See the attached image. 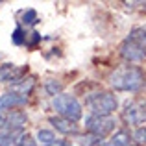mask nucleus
<instances>
[{"instance_id":"1","label":"nucleus","mask_w":146,"mask_h":146,"mask_svg":"<svg viewBox=\"0 0 146 146\" xmlns=\"http://www.w3.org/2000/svg\"><path fill=\"white\" fill-rule=\"evenodd\" d=\"M109 85L120 93H139L146 87V74L137 65H124L109 74Z\"/></svg>"},{"instance_id":"2","label":"nucleus","mask_w":146,"mask_h":146,"mask_svg":"<svg viewBox=\"0 0 146 146\" xmlns=\"http://www.w3.org/2000/svg\"><path fill=\"white\" fill-rule=\"evenodd\" d=\"M52 107L57 113V117L65 118V120H70L74 124L80 122L83 117V107L74 94H67V93L57 94L56 98H52Z\"/></svg>"},{"instance_id":"3","label":"nucleus","mask_w":146,"mask_h":146,"mask_svg":"<svg viewBox=\"0 0 146 146\" xmlns=\"http://www.w3.org/2000/svg\"><path fill=\"white\" fill-rule=\"evenodd\" d=\"M85 106L91 109V115L98 117H111L118 107V100L109 91H94L85 96Z\"/></svg>"},{"instance_id":"4","label":"nucleus","mask_w":146,"mask_h":146,"mask_svg":"<svg viewBox=\"0 0 146 146\" xmlns=\"http://www.w3.org/2000/svg\"><path fill=\"white\" fill-rule=\"evenodd\" d=\"M120 118L129 126H139L146 122V98L126 100L120 109Z\"/></svg>"},{"instance_id":"5","label":"nucleus","mask_w":146,"mask_h":146,"mask_svg":"<svg viewBox=\"0 0 146 146\" xmlns=\"http://www.w3.org/2000/svg\"><path fill=\"white\" fill-rule=\"evenodd\" d=\"M117 128V120L111 117H98V115H89L85 118V129L91 135H96L100 139H104L106 135L115 131Z\"/></svg>"},{"instance_id":"6","label":"nucleus","mask_w":146,"mask_h":146,"mask_svg":"<svg viewBox=\"0 0 146 146\" xmlns=\"http://www.w3.org/2000/svg\"><path fill=\"white\" fill-rule=\"evenodd\" d=\"M28 122L26 113L15 109L9 113H0V131H13V133H22V128Z\"/></svg>"},{"instance_id":"7","label":"nucleus","mask_w":146,"mask_h":146,"mask_svg":"<svg viewBox=\"0 0 146 146\" xmlns=\"http://www.w3.org/2000/svg\"><path fill=\"white\" fill-rule=\"evenodd\" d=\"M120 56L124 57L128 63H143L146 59V50L141 46L139 43H135L133 39L126 37L120 44Z\"/></svg>"},{"instance_id":"8","label":"nucleus","mask_w":146,"mask_h":146,"mask_svg":"<svg viewBox=\"0 0 146 146\" xmlns=\"http://www.w3.org/2000/svg\"><path fill=\"white\" fill-rule=\"evenodd\" d=\"M26 72H28V67H19L15 63H2L0 65V82L17 85L26 78Z\"/></svg>"},{"instance_id":"9","label":"nucleus","mask_w":146,"mask_h":146,"mask_svg":"<svg viewBox=\"0 0 146 146\" xmlns=\"http://www.w3.org/2000/svg\"><path fill=\"white\" fill-rule=\"evenodd\" d=\"M26 96L15 93V91H9V93L2 94L0 96V113H9V111H15L17 107L24 106L26 104Z\"/></svg>"},{"instance_id":"10","label":"nucleus","mask_w":146,"mask_h":146,"mask_svg":"<svg viewBox=\"0 0 146 146\" xmlns=\"http://www.w3.org/2000/svg\"><path fill=\"white\" fill-rule=\"evenodd\" d=\"M48 120H50V124L59 133H63V135H78V131H80L78 124H74V122H70V120H65V118H61V117H50Z\"/></svg>"},{"instance_id":"11","label":"nucleus","mask_w":146,"mask_h":146,"mask_svg":"<svg viewBox=\"0 0 146 146\" xmlns=\"http://www.w3.org/2000/svg\"><path fill=\"white\" fill-rule=\"evenodd\" d=\"M113 146H133V135H129L128 129H118V131L113 133V137H111L109 141Z\"/></svg>"},{"instance_id":"12","label":"nucleus","mask_w":146,"mask_h":146,"mask_svg":"<svg viewBox=\"0 0 146 146\" xmlns=\"http://www.w3.org/2000/svg\"><path fill=\"white\" fill-rule=\"evenodd\" d=\"M35 137H37L35 143H37V144H41V146H52V144L57 141L56 133L50 131V129H39Z\"/></svg>"},{"instance_id":"13","label":"nucleus","mask_w":146,"mask_h":146,"mask_svg":"<svg viewBox=\"0 0 146 146\" xmlns=\"http://www.w3.org/2000/svg\"><path fill=\"white\" fill-rule=\"evenodd\" d=\"M129 39H133L135 43H139L141 46L146 50V26H135V28L129 32Z\"/></svg>"},{"instance_id":"14","label":"nucleus","mask_w":146,"mask_h":146,"mask_svg":"<svg viewBox=\"0 0 146 146\" xmlns=\"http://www.w3.org/2000/svg\"><path fill=\"white\" fill-rule=\"evenodd\" d=\"M22 133L13 131H0V146H17Z\"/></svg>"},{"instance_id":"15","label":"nucleus","mask_w":146,"mask_h":146,"mask_svg":"<svg viewBox=\"0 0 146 146\" xmlns=\"http://www.w3.org/2000/svg\"><path fill=\"white\" fill-rule=\"evenodd\" d=\"M44 91L56 98L57 94H61V91H63V85H61L59 82H56V80H48V82L44 83Z\"/></svg>"},{"instance_id":"16","label":"nucleus","mask_w":146,"mask_h":146,"mask_svg":"<svg viewBox=\"0 0 146 146\" xmlns=\"http://www.w3.org/2000/svg\"><path fill=\"white\" fill-rule=\"evenodd\" d=\"M11 39H13L15 44H26L28 33H26V30L22 28V26H17V28H15V32L11 33Z\"/></svg>"},{"instance_id":"17","label":"nucleus","mask_w":146,"mask_h":146,"mask_svg":"<svg viewBox=\"0 0 146 146\" xmlns=\"http://www.w3.org/2000/svg\"><path fill=\"white\" fill-rule=\"evenodd\" d=\"M80 144H82V146H100V144H102V139L96 137V135L87 133V135H82V137H80Z\"/></svg>"},{"instance_id":"18","label":"nucleus","mask_w":146,"mask_h":146,"mask_svg":"<svg viewBox=\"0 0 146 146\" xmlns=\"http://www.w3.org/2000/svg\"><path fill=\"white\" fill-rule=\"evenodd\" d=\"M21 22L26 26H32L35 22H39V17H37V13L33 9H26V11H22V21Z\"/></svg>"},{"instance_id":"19","label":"nucleus","mask_w":146,"mask_h":146,"mask_svg":"<svg viewBox=\"0 0 146 146\" xmlns=\"http://www.w3.org/2000/svg\"><path fill=\"white\" fill-rule=\"evenodd\" d=\"M133 143L139 146H146V128H139L133 133Z\"/></svg>"},{"instance_id":"20","label":"nucleus","mask_w":146,"mask_h":146,"mask_svg":"<svg viewBox=\"0 0 146 146\" xmlns=\"http://www.w3.org/2000/svg\"><path fill=\"white\" fill-rule=\"evenodd\" d=\"M17 146H37L35 139H33L32 135H28V133H22L21 139H19V144Z\"/></svg>"},{"instance_id":"21","label":"nucleus","mask_w":146,"mask_h":146,"mask_svg":"<svg viewBox=\"0 0 146 146\" xmlns=\"http://www.w3.org/2000/svg\"><path fill=\"white\" fill-rule=\"evenodd\" d=\"M52 146H72L70 143H68V141H65V139H57L56 143H54Z\"/></svg>"},{"instance_id":"22","label":"nucleus","mask_w":146,"mask_h":146,"mask_svg":"<svg viewBox=\"0 0 146 146\" xmlns=\"http://www.w3.org/2000/svg\"><path fill=\"white\" fill-rule=\"evenodd\" d=\"M100 146H113V144H111V143H102Z\"/></svg>"},{"instance_id":"23","label":"nucleus","mask_w":146,"mask_h":146,"mask_svg":"<svg viewBox=\"0 0 146 146\" xmlns=\"http://www.w3.org/2000/svg\"><path fill=\"white\" fill-rule=\"evenodd\" d=\"M0 4H2V2H0Z\"/></svg>"}]
</instances>
